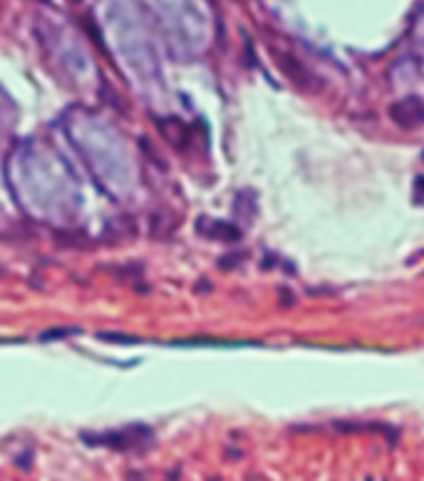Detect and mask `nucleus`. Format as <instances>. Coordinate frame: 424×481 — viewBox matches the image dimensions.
Returning <instances> with one entry per match:
<instances>
[{
    "mask_svg": "<svg viewBox=\"0 0 424 481\" xmlns=\"http://www.w3.org/2000/svg\"><path fill=\"white\" fill-rule=\"evenodd\" d=\"M390 117L402 130H414V127L424 124V102L419 97H414V95L405 99H397L390 107Z\"/></svg>",
    "mask_w": 424,
    "mask_h": 481,
    "instance_id": "f257e3e1",
    "label": "nucleus"
},
{
    "mask_svg": "<svg viewBox=\"0 0 424 481\" xmlns=\"http://www.w3.org/2000/svg\"><path fill=\"white\" fill-rule=\"evenodd\" d=\"M142 439H149V430L134 427V434H129V432H110V434L99 436L97 444H107L112 449H129V447H139Z\"/></svg>",
    "mask_w": 424,
    "mask_h": 481,
    "instance_id": "f03ea898",
    "label": "nucleus"
},
{
    "mask_svg": "<svg viewBox=\"0 0 424 481\" xmlns=\"http://www.w3.org/2000/svg\"><path fill=\"white\" fill-rule=\"evenodd\" d=\"M278 65L283 67V72H286L288 77L293 79L295 85H301V87H313V82H315V75L310 70H305V67L298 62V60L293 58V55H283V58H278Z\"/></svg>",
    "mask_w": 424,
    "mask_h": 481,
    "instance_id": "7ed1b4c3",
    "label": "nucleus"
},
{
    "mask_svg": "<svg viewBox=\"0 0 424 481\" xmlns=\"http://www.w3.org/2000/svg\"><path fill=\"white\" fill-rule=\"evenodd\" d=\"M203 234L209 236V238H221V241H238L241 238V228L231 226L226 221H201L199 223Z\"/></svg>",
    "mask_w": 424,
    "mask_h": 481,
    "instance_id": "20e7f679",
    "label": "nucleus"
},
{
    "mask_svg": "<svg viewBox=\"0 0 424 481\" xmlns=\"http://www.w3.org/2000/svg\"><path fill=\"white\" fill-rule=\"evenodd\" d=\"M174 345H179V347H251V345L255 343H223V340H177Z\"/></svg>",
    "mask_w": 424,
    "mask_h": 481,
    "instance_id": "39448f33",
    "label": "nucleus"
},
{
    "mask_svg": "<svg viewBox=\"0 0 424 481\" xmlns=\"http://www.w3.org/2000/svg\"><path fill=\"white\" fill-rule=\"evenodd\" d=\"M70 335H79L77 328H58V330H47L40 335V340H58V338H70Z\"/></svg>",
    "mask_w": 424,
    "mask_h": 481,
    "instance_id": "423d86ee",
    "label": "nucleus"
},
{
    "mask_svg": "<svg viewBox=\"0 0 424 481\" xmlns=\"http://www.w3.org/2000/svg\"><path fill=\"white\" fill-rule=\"evenodd\" d=\"M414 196L419 204L424 201V176H417V182H414Z\"/></svg>",
    "mask_w": 424,
    "mask_h": 481,
    "instance_id": "0eeeda50",
    "label": "nucleus"
},
{
    "mask_svg": "<svg viewBox=\"0 0 424 481\" xmlns=\"http://www.w3.org/2000/svg\"><path fill=\"white\" fill-rule=\"evenodd\" d=\"M422 159H424V154H422Z\"/></svg>",
    "mask_w": 424,
    "mask_h": 481,
    "instance_id": "6e6552de",
    "label": "nucleus"
}]
</instances>
